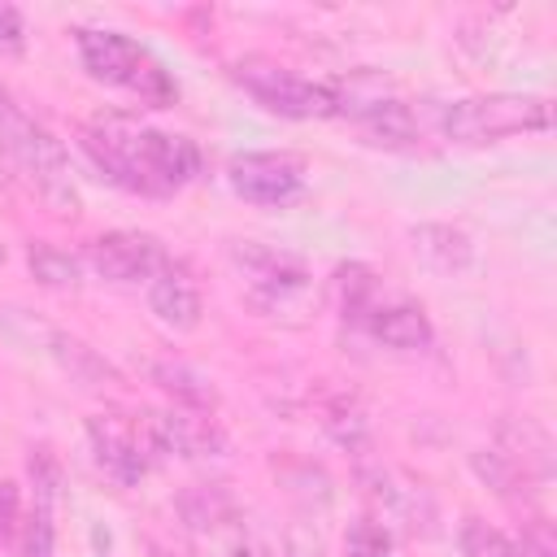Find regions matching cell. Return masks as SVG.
Masks as SVG:
<instances>
[{
  "label": "cell",
  "instance_id": "6da1fadb",
  "mask_svg": "<svg viewBox=\"0 0 557 557\" xmlns=\"http://www.w3.org/2000/svg\"><path fill=\"white\" fill-rule=\"evenodd\" d=\"M83 148L96 170L139 196H165L200 174V148L187 135L135 126L126 117H100L83 131Z\"/></svg>",
  "mask_w": 557,
  "mask_h": 557
},
{
  "label": "cell",
  "instance_id": "7a4b0ae2",
  "mask_svg": "<svg viewBox=\"0 0 557 557\" xmlns=\"http://www.w3.org/2000/svg\"><path fill=\"white\" fill-rule=\"evenodd\" d=\"M553 126V100L531 91H487L440 109V131L453 144H496L509 135H531Z\"/></svg>",
  "mask_w": 557,
  "mask_h": 557
},
{
  "label": "cell",
  "instance_id": "3957f363",
  "mask_svg": "<svg viewBox=\"0 0 557 557\" xmlns=\"http://www.w3.org/2000/svg\"><path fill=\"white\" fill-rule=\"evenodd\" d=\"M78 57H83V70L96 78V83H113V87H126L135 91L139 100L165 109L178 100V87L174 78L165 74V65L144 48L135 44L131 35L122 30H78Z\"/></svg>",
  "mask_w": 557,
  "mask_h": 557
},
{
  "label": "cell",
  "instance_id": "277c9868",
  "mask_svg": "<svg viewBox=\"0 0 557 557\" xmlns=\"http://www.w3.org/2000/svg\"><path fill=\"white\" fill-rule=\"evenodd\" d=\"M235 78L261 109H270L278 117H339L344 113L335 83H313V78H300L270 61H239Z\"/></svg>",
  "mask_w": 557,
  "mask_h": 557
},
{
  "label": "cell",
  "instance_id": "5b68a950",
  "mask_svg": "<svg viewBox=\"0 0 557 557\" xmlns=\"http://www.w3.org/2000/svg\"><path fill=\"white\" fill-rule=\"evenodd\" d=\"M0 144H4L9 157L44 187V196L61 200L65 209H78V196H74V187H70V157H65V144H61L48 126H39L35 117L17 113V117L0 131Z\"/></svg>",
  "mask_w": 557,
  "mask_h": 557
},
{
  "label": "cell",
  "instance_id": "8992f818",
  "mask_svg": "<svg viewBox=\"0 0 557 557\" xmlns=\"http://www.w3.org/2000/svg\"><path fill=\"white\" fill-rule=\"evenodd\" d=\"M226 183L248 205H287L305 187V157L296 152H235Z\"/></svg>",
  "mask_w": 557,
  "mask_h": 557
},
{
  "label": "cell",
  "instance_id": "52a82bcc",
  "mask_svg": "<svg viewBox=\"0 0 557 557\" xmlns=\"http://www.w3.org/2000/svg\"><path fill=\"white\" fill-rule=\"evenodd\" d=\"M139 440L157 457H222L226 453V435L218 431V422L191 409L148 413L139 426Z\"/></svg>",
  "mask_w": 557,
  "mask_h": 557
},
{
  "label": "cell",
  "instance_id": "ba28073f",
  "mask_svg": "<svg viewBox=\"0 0 557 557\" xmlns=\"http://www.w3.org/2000/svg\"><path fill=\"white\" fill-rule=\"evenodd\" d=\"M165 261L161 239L148 231H109L87 248V265L109 283H148Z\"/></svg>",
  "mask_w": 557,
  "mask_h": 557
},
{
  "label": "cell",
  "instance_id": "9c48e42d",
  "mask_svg": "<svg viewBox=\"0 0 557 557\" xmlns=\"http://www.w3.org/2000/svg\"><path fill=\"white\" fill-rule=\"evenodd\" d=\"M87 444H91V457L104 470V479H113L117 487H135L148 474V448H144L135 422H126L117 413H91Z\"/></svg>",
  "mask_w": 557,
  "mask_h": 557
},
{
  "label": "cell",
  "instance_id": "30bf717a",
  "mask_svg": "<svg viewBox=\"0 0 557 557\" xmlns=\"http://www.w3.org/2000/svg\"><path fill=\"white\" fill-rule=\"evenodd\" d=\"M231 252H235V261L248 274L257 296L283 300V296H296V292L309 287V265L300 257H292V252H278V248H265V244H252V239L235 244Z\"/></svg>",
  "mask_w": 557,
  "mask_h": 557
},
{
  "label": "cell",
  "instance_id": "8fae6325",
  "mask_svg": "<svg viewBox=\"0 0 557 557\" xmlns=\"http://www.w3.org/2000/svg\"><path fill=\"white\" fill-rule=\"evenodd\" d=\"M148 309H152V318H157L161 326H170V331H196L200 318H205V296H200L196 278H191L183 265L165 261V265L148 278Z\"/></svg>",
  "mask_w": 557,
  "mask_h": 557
},
{
  "label": "cell",
  "instance_id": "7c38bea8",
  "mask_svg": "<svg viewBox=\"0 0 557 557\" xmlns=\"http://www.w3.org/2000/svg\"><path fill=\"white\" fill-rule=\"evenodd\" d=\"M409 248L435 274H466L474 265V244L453 222H418V226H409Z\"/></svg>",
  "mask_w": 557,
  "mask_h": 557
},
{
  "label": "cell",
  "instance_id": "4fadbf2b",
  "mask_svg": "<svg viewBox=\"0 0 557 557\" xmlns=\"http://www.w3.org/2000/svg\"><path fill=\"white\" fill-rule=\"evenodd\" d=\"M366 326H370V335H374L383 348H396V352L431 348V339H435V326H431L426 309H422V305H409V300L374 305V309L366 313Z\"/></svg>",
  "mask_w": 557,
  "mask_h": 557
},
{
  "label": "cell",
  "instance_id": "5bb4252c",
  "mask_svg": "<svg viewBox=\"0 0 557 557\" xmlns=\"http://www.w3.org/2000/svg\"><path fill=\"white\" fill-rule=\"evenodd\" d=\"M344 113H352L361 135L379 148H413L418 144V122L400 100H361V104H348Z\"/></svg>",
  "mask_w": 557,
  "mask_h": 557
},
{
  "label": "cell",
  "instance_id": "9a60e30c",
  "mask_svg": "<svg viewBox=\"0 0 557 557\" xmlns=\"http://www.w3.org/2000/svg\"><path fill=\"white\" fill-rule=\"evenodd\" d=\"M39 348H44L61 370H70L78 383H87V387H100V383H113V379H117V370H113L96 348H87L78 335L39 326Z\"/></svg>",
  "mask_w": 557,
  "mask_h": 557
},
{
  "label": "cell",
  "instance_id": "2e32d148",
  "mask_svg": "<svg viewBox=\"0 0 557 557\" xmlns=\"http://www.w3.org/2000/svg\"><path fill=\"white\" fill-rule=\"evenodd\" d=\"M148 379L174 400V409L205 413V409H213V400H218L213 383H209L200 370L183 366V361H148Z\"/></svg>",
  "mask_w": 557,
  "mask_h": 557
},
{
  "label": "cell",
  "instance_id": "e0dca14e",
  "mask_svg": "<svg viewBox=\"0 0 557 557\" xmlns=\"http://www.w3.org/2000/svg\"><path fill=\"white\" fill-rule=\"evenodd\" d=\"M26 270H30V278L39 287H57V292L83 287V261L74 252L57 248V244H44V239H35L26 248Z\"/></svg>",
  "mask_w": 557,
  "mask_h": 557
},
{
  "label": "cell",
  "instance_id": "ac0fdd59",
  "mask_svg": "<svg viewBox=\"0 0 557 557\" xmlns=\"http://www.w3.org/2000/svg\"><path fill=\"white\" fill-rule=\"evenodd\" d=\"M52 505L30 500V509L22 513V531H17V557H57V522H52Z\"/></svg>",
  "mask_w": 557,
  "mask_h": 557
},
{
  "label": "cell",
  "instance_id": "d6986e66",
  "mask_svg": "<svg viewBox=\"0 0 557 557\" xmlns=\"http://www.w3.org/2000/svg\"><path fill=\"white\" fill-rule=\"evenodd\" d=\"M457 544H461V557H522L518 544L505 531L487 527L483 518H466L457 531Z\"/></svg>",
  "mask_w": 557,
  "mask_h": 557
},
{
  "label": "cell",
  "instance_id": "ffe728a7",
  "mask_svg": "<svg viewBox=\"0 0 557 557\" xmlns=\"http://www.w3.org/2000/svg\"><path fill=\"white\" fill-rule=\"evenodd\" d=\"M178 509H183V518L196 527V531H209V527H218L226 513H231V496L222 492V487H187L183 496H178Z\"/></svg>",
  "mask_w": 557,
  "mask_h": 557
},
{
  "label": "cell",
  "instance_id": "44dd1931",
  "mask_svg": "<svg viewBox=\"0 0 557 557\" xmlns=\"http://www.w3.org/2000/svg\"><path fill=\"white\" fill-rule=\"evenodd\" d=\"M392 553H396L392 531L379 518L348 522V531H344V557H392Z\"/></svg>",
  "mask_w": 557,
  "mask_h": 557
},
{
  "label": "cell",
  "instance_id": "7402d4cb",
  "mask_svg": "<svg viewBox=\"0 0 557 557\" xmlns=\"http://www.w3.org/2000/svg\"><path fill=\"white\" fill-rule=\"evenodd\" d=\"M26 470H30V492H35V500L57 509V492H61V466H57V457H52L48 448H35L30 461H26Z\"/></svg>",
  "mask_w": 557,
  "mask_h": 557
},
{
  "label": "cell",
  "instance_id": "603a6c76",
  "mask_svg": "<svg viewBox=\"0 0 557 557\" xmlns=\"http://www.w3.org/2000/svg\"><path fill=\"white\" fill-rule=\"evenodd\" d=\"M17 531H22V496L13 479H0V548H17Z\"/></svg>",
  "mask_w": 557,
  "mask_h": 557
},
{
  "label": "cell",
  "instance_id": "cb8c5ba5",
  "mask_svg": "<svg viewBox=\"0 0 557 557\" xmlns=\"http://www.w3.org/2000/svg\"><path fill=\"white\" fill-rule=\"evenodd\" d=\"M366 296H374V278L361 270V265H348L344 270V313H370L374 305L366 300Z\"/></svg>",
  "mask_w": 557,
  "mask_h": 557
},
{
  "label": "cell",
  "instance_id": "d4e9b609",
  "mask_svg": "<svg viewBox=\"0 0 557 557\" xmlns=\"http://www.w3.org/2000/svg\"><path fill=\"white\" fill-rule=\"evenodd\" d=\"M26 52V17L13 4H0V57Z\"/></svg>",
  "mask_w": 557,
  "mask_h": 557
},
{
  "label": "cell",
  "instance_id": "484cf974",
  "mask_svg": "<svg viewBox=\"0 0 557 557\" xmlns=\"http://www.w3.org/2000/svg\"><path fill=\"white\" fill-rule=\"evenodd\" d=\"M17 113H22V109H17V104H13V96H9L4 87H0V131H4V126H9V122H13Z\"/></svg>",
  "mask_w": 557,
  "mask_h": 557
},
{
  "label": "cell",
  "instance_id": "4316f807",
  "mask_svg": "<svg viewBox=\"0 0 557 557\" xmlns=\"http://www.w3.org/2000/svg\"><path fill=\"white\" fill-rule=\"evenodd\" d=\"M226 557H261V548H257V544H248V540H235V544L226 548Z\"/></svg>",
  "mask_w": 557,
  "mask_h": 557
}]
</instances>
